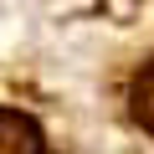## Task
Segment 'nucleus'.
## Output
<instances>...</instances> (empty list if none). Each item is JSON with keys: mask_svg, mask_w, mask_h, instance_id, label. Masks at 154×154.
Returning <instances> with one entry per match:
<instances>
[{"mask_svg": "<svg viewBox=\"0 0 154 154\" xmlns=\"http://www.w3.org/2000/svg\"><path fill=\"white\" fill-rule=\"evenodd\" d=\"M0 154H41V128L16 108H0Z\"/></svg>", "mask_w": 154, "mask_h": 154, "instance_id": "obj_1", "label": "nucleus"}, {"mask_svg": "<svg viewBox=\"0 0 154 154\" xmlns=\"http://www.w3.org/2000/svg\"><path fill=\"white\" fill-rule=\"evenodd\" d=\"M134 118L144 123V134H154V67L134 82Z\"/></svg>", "mask_w": 154, "mask_h": 154, "instance_id": "obj_2", "label": "nucleus"}]
</instances>
